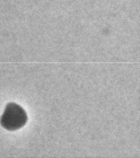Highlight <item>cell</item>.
<instances>
[{
    "mask_svg": "<svg viewBox=\"0 0 140 158\" xmlns=\"http://www.w3.org/2000/svg\"><path fill=\"white\" fill-rule=\"evenodd\" d=\"M28 120L27 114L22 107L15 103L6 105L0 119L2 127L8 131H16L22 127Z\"/></svg>",
    "mask_w": 140,
    "mask_h": 158,
    "instance_id": "cell-1",
    "label": "cell"
}]
</instances>
